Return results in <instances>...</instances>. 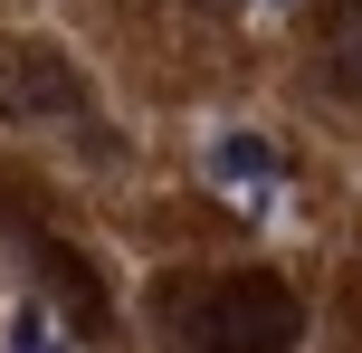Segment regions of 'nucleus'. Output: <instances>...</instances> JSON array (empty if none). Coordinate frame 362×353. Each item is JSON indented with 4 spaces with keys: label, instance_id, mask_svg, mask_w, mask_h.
I'll list each match as a JSON object with an SVG mask.
<instances>
[{
    "label": "nucleus",
    "instance_id": "1",
    "mask_svg": "<svg viewBox=\"0 0 362 353\" xmlns=\"http://www.w3.org/2000/svg\"><path fill=\"white\" fill-rule=\"evenodd\" d=\"M200 172H210V191H229V201H248V210L286 201V153H276L257 125H219L210 144H200Z\"/></svg>",
    "mask_w": 362,
    "mask_h": 353
},
{
    "label": "nucleus",
    "instance_id": "4",
    "mask_svg": "<svg viewBox=\"0 0 362 353\" xmlns=\"http://www.w3.org/2000/svg\"><path fill=\"white\" fill-rule=\"evenodd\" d=\"M267 10H296V0H267Z\"/></svg>",
    "mask_w": 362,
    "mask_h": 353
},
{
    "label": "nucleus",
    "instance_id": "2",
    "mask_svg": "<svg viewBox=\"0 0 362 353\" xmlns=\"http://www.w3.org/2000/svg\"><path fill=\"white\" fill-rule=\"evenodd\" d=\"M200 335H210V344H286L296 335V306H286L276 277H229V287H210Z\"/></svg>",
    "mask_w": 362,
    "mask_h": 353
},
{
    "label": "nucleus",
    "instance_id": "3",
    "mask_svg": "<svg viewBox=\"0 0 362 353\" xmlns=\"http://www.w3.org/2000/svg\"><path fill=\"white\" fill-rule=\"evenodd\" d=\"M10 344H57V325L38 316V306H19V316H10Z\"/></svg>",
    "mask_w": 362,
    "mask_h": 353
}]
</instances>
